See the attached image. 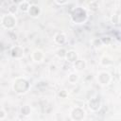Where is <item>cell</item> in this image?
<instances>
[{
    "mask_svg": "<svg viewBox=\"0 0 121 121\" xmlns=\"http://www.w3.org/2000/svg\"><path fill=\"white\" fill-rule=\"evenodd\" d=\"M88 11L84 7H76L70 12V19L76 25H82L88 20Z\"/></svg>",
    "mask_w": 121,
    "mask_h": 121,
    "instance_id": "obj_1",
    "label": "cell"
},
{
    "mask_svg": "<svg viewBox=\"0 0 121 121\" xmlns=\"http://www.w3.org/2000/svg\"><path fill=\"white\" fill-rule=\"evenodd\" d=\"M30 89L29 81L23 77H17L12 81V90L17 95H25Z\"/></svg>",
    "mask_w": 121,
    "mask_h": 121,
    "instance_id": "obj_2",
    "label": "cell"
},
{
    "mask_svg": "<svg viewBox=\"0 0 121 121\" xmlns=\"http://www.w3.org/2000/svg\"><path fill=\"white\" fill-rule=\"evenodd\" d=\"M1 25L4 28L8 30H11L17 25V18L15 15H12L10 13H6L1 17Z\"/></svg>",
    "mask_w": 121,
    "mask_h": 121,
    "instance_id": "obj_3",
    "label": "cell"
},
{
    "mask_svg": "<svg viewBox=\"0 0 121 121\" xmlns=\"http://www.w3.org/2000/svg\"><path fill=\"white\" fill-rule=\"evenodd\" d=\"M85 117H86V112L80 106L74 107L70 112V118L73 121H83Z\"/></svg>",
    "mask_w": 121,
    "mask_h": 121,
    "instance_id": "obj_4",
    "label": "cell"
},
{
    "mask_svg": "<svg viewBox=\"0 0 121 121\" xmlns=\"http://www.w3.org/2000/svg\"><path fill=\"white\" fill-rule=\"evenodd\" d=\"M112 78L108 71H99L97 74V82L101 86H107L111 83Z\"/></svg>",
    "mask_w": 121,
    "mask_h": 121,
    "instance_id": "obj_5",
    "label": "cell"
},
{
    "mask_svg": "<svg viewBox=\"0 0 121 121\" xmlns=\"http://www.w3.org/2000/svg\"><path fill=\"white\" fill-rule=\"evenodd\" d=\"M102 107V101L99 96H93L88 101V108L92 112H98Z\"/></svg>",
    "mask_w": 121,
    "mask_h": 121,
    "instance_id": "obj_6",
    "label": "cell"
},
{
    "mask_svg": "<svg viewBox=\"0 0 121 121\" xmlns=\"http://www.w3.org/2000/svg\"><path fill=\"white\" fill-rule=\"evenodd\" d=\"M10 56L13 58V59H16V60H20L24 57L25 55V52H24V48L20 45H14L10 48Z\"/></svg>",
    "mask_w": 121,
    "mask_h": 121,
    "instance_id": "obj_7",
    "label": "cell"
},
{
    "mask_svg": "<svg viewBox=\"0 0 121 121\" xmlns=\"http://www.w3.org/2000/svg\"><path fill=\"white\" fill-rule=\"evenodd\" d=\"M31 59L33 60V61L40 63L44 60V53L43 50L41 49H35L32 53H31Z\"/></svg>",
    "mask_w": 121,
    "mask_h": 121,
    "instance_id": "obj_8",
    "label": "cell"
},
{
    "mask_svg": "<svg viewBox=\"0 0 121 121\" xmlns=\"http://www.w3.org/2000/svg\"><path fill=\"white\" fill-rule=\"evenodd\" d=\"M41 12H42L41 8L36 4H31L29 7V9L27 11L28 15L32 18H38L41 15Z\"/></svg>",
    "mask_w": 121,
    "mask_h": 121,
    "instance_id": "obj_9",
    "label": "cell"
},
{
    "mask_svg": "<svg viewBox=\"0 0 121 121\" xmlns=\"http://www.w3.org/2000/svg\"><path fill=\"white\" fill-rule=\"evenodd\" d=\"M78 59H79V58H78V52H77L76 50L71 49V50H68V51L66 52V56H65V59H64V60H66V61H68V62H70V63H74V62H76Z\"/></svg>",
    "mask_w": 121,
    "mask_h": 121,
    "instance_id": "obj_10",
    "label": "cell"
},
{
    "mask_svg": "<svg viewBox=\"0 0 121 121\" xmlns=\"http://www.w3.org/2000/svg\"><path fill=\"white\" fill-rule=\"evenodd\" d=\"M53 40H54V43L56 44H58V45H63L66 43V41H67V37H66L65 33H63V32H58V33L55 34Z\"/></svg>",
    "mask_w": 121,
    "mask_h": 121,
    "instance_id": "obj_11",
    "label": "cell"
},
{
    "mask_svg": "<svg viewBox=\"0 0 121 121\" xmlns=\"http://www.w3.org/2000/svg\"><path fill=\"white\" fill-rule=\"evenodd\" d=\"M73 66H74V69H75L76 71H78V72L83 71V70H85L86 67H87V62H86V60H83V59H78L76 62L73 63Z\"/></svg>",
    "mask_w": 121,
    "mask_h": 121,
    "instance_id": "obj_12",
    "label": "cell"
},
{
    "mask_svg": "<svg viewBox=\"0 0 121 121\" xmlns=\"http://www.w3.org/2000/svg\"><path fill=\"white\" fill-rule=\"evenodd\" d=\"M30 5H31V3L28 2V1H21V2L18 3V9L22 12H27L28 9H29Z\"/></svg>",
    "mask_w": 121,
    "mask_h": 121,
    "instance_id": "obj_13",
    "label": "cell"
},
{
    "mask_svg": "<svg viewBox=\"0 0 121 121\" xmlns=\"http://www.w3.org/2000/svg\"><path fill=\"white\" fill-rule=\"evenodd\" d=\"M100 64L102 66H106V67L107 66H110V65L112 64V60L109 56H103L100 59Z\"/></svg>",
    "mask_w": 121,
    "mask_h": 121,
    "instance_id": "obj_14",
    "label": "cell"
},
{
    "mask_svg": "<svg viewBox=\"0 0 121 121\" xmlns=\"http://www.w3.org/2000/svg\"><path fill=\"white\" fill-rule=\"evenodd\" d=\"M78 78H79L78 74L76 73V72H73V73H70V74L68 75V78H67V79H68V82H69V83L75 84V83L78 82Z\"/></svg>",
    "mask_w": 121,
    "mask_h": 121,
    "instance_id": "obj_15",
    "label": "cell"
},
{
    "mask_svg": "<svg viewBox=\"0 0 121 121\" xmlns=\"http://www.w3.org/2000/svg\"><path fill=\"white\" fill-rule=\"evenodd\" d=\"M20 113L23 116H28V115H30V113H31V108H30V106H28V105L22 106L21 109H20Z\"/></svg>",
    "mask_w": 121,
    "mask_h": 121,
    "instance_id": "obj_16",
    "label": "cell"
},
{
    "mask_svg": "<svg viewBox=\"0 0 121 121\" xmlns=\"http://www.w3.org/2000/svg\"><path fill=\"white\" fill-rule=\"evenodd\" d=\"M66 52L67 50L64 48V47H59L57 50H56V56L59 58V59H65V56H66Z\"/></svg>",
    "mask_w": 121,
    "mask_h": 121,
    "instance_id": "obj_17",
    "label": "cell"
},
{
    "mask_svg": "<svg viewBox=\"0 0 121 121\" xmlns=\"http://www.w3.org/2000/svg\"><path fill=\"white\" fill-rule=\"evenodd\" d=\"M18 4L17 3H12L9 5V7L8 8V13H10L12 15H15L18 11Z\"/></svg>",
    "mask_w": 121,
    "mask_h": 121,
    "instance_id": "obj_18",
    "label": "cell"
},
{
    "mask_svg": "<svg viewBox=\"0 0 121 121\" xmlns=\"http://www.w3.org/2000/svg\"><path fill=\"white\" fill-rule=\"evenodd\" d=\"M111 22H112V24H113L115 26L119 25V23H120V15H119V13H113L112 15V17H111Z\"/></svg>",
    "mask_w": 121,
    "mask_h": 121,
    "instance_id": "obj_19",
    "label": "cell"
},
{
    "mask_svg": "<svg viewBox=\"0 0 121 121\" xmlns=\"http://www.w3.org/2000/svg\"><path fill=\"white\" fill-rule=\"evenodd\" d=\"M92 44H93V46H94L95 48H96V49L100 48V47L103 45L102 43H101L100 38H95V39H94L93 42H92Z\"/></svg>",
    "mask_w": 121,
    "mask_h": 121,
    "instance_id": "obj_20",
    "label": "cell"
},
{
    "mask_svg": "<svg viewBox=\"0 0 121 121\" xmlns=\"http://www.w3.org/2000/svg\"><path fill=\"white\" fill-rule=\"evenodd\" d=\"M100 40L103 45H109L112 43V38L110 36H103L102 38H100Z\"/></svg>",
    "mask_w": 121,
    "mask_h": 121,
    "instance_id": "obj_21",
    "label": "cell"
},
{
    "mask_svg": "<svg viewBox=\"0 0 121 121\" xmlns=\"http://www.w3.org/2000/svg\"><path fill=\"white\" fill-rule=\"evenodd\" d=\"M88 5H89V7L93 9L94 8H99V3L97 2V1H91V2H89L88 3Z\"/></svg>",
    "mask_w": 121,
    "mask_h": 121,
    "instance_id": "obj_22",
    "label": "cell"
},
{
    "mask_svg": "<svg viewBox=\"0 0 121 121\" xmlns=\"http://www.w3.org/2000/svg\"><path fill=\"white\" fill-rule=\"evenodd\" d=\"M6 116H7V113H6V112H5L4 110L0 109V120H2V119H5V118H6Z\"/></svg>",
    "mask_w": 121,
    "mask_h": 121,
    "instance_id": "obj_23",
    "label": "cell"
},
{
    "mask_svg": "<svg viewBox=\"0 0 121 121\" xmlns=\"http://www.w3.org/2000/svg\"><path fill=\"white\" fill-rule=\"evenodd\" d=\"M55 3L56 4H58V5H66L67 3H68V1H66V0H64V1H59V0H55Z\"/></svg>",
    "mask_w": 121,
    "mask_h": 121,
    "instance_id": "obj_24",
    "label": "cell"
},
{
    "mask_svg": "<svg viewBox=\"0 0 121 121\" xmlns=\"http://www.w3.org/2000/svg\"><path fill=\"white\" fill-rule=\"evenodd\" d=\"M59 95H60V97L65 98V97L67 96V93H66L65 91H60V94H59Z\"/></svg>",
    "mask_w": 121,
    "mask_h": 121,
    "instance_id": "obj_25",
    "label": "cell"
}]
</instances>
